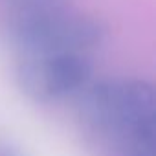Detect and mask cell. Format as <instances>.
Here are the masks:
<instances>
[{
  "label": "cell",
  "instance_id": "4",
  "mask_svg": "<svg viewBox=\"0 0 156 156\" xmlns=\"http://www.w3.org/2000/svg\"><path fill=\"white\" fill-rule=\"evenodd\" d=\"M15 79L22 94H26L31 101L48 103L53 99L50 87H48V75H46V57L20 53V59L15 66Z\"/></svg>",
  "mask_w": 156,
  "mask_h": 156
},
{
  "label": "cell",
  "instance_id": "2",
  "mask_svg": "<svg viewBox=\"0 0 156 156\" xmlns=\"http://www.w3.org/2000/svg\"><path fill=\"white\" fill-rule=\"evenodd\" d=\"M46 75L50 92L57 99L79 92L90 81L92 68L83 53L61 51L46 57Z\"/></svg>",
  "mask_w": 156,
  "mask_h": 156
},
{
  "label": "cell",
  "instance_id": "3",
  "mask_svg": "<svg viewBox=\"0 0 156 156\" xmlns=\"http://www.w3.org/2000/svg\"><path fill=\"white\" fill-rule=\"evenodd\" d=\"M121 108L125 119L123 136L130 127L156 119V99L152 85L145 79H121Z\"/></svg>",
  "mask_w": 156,
  "mask_h": 156
},
{
  "label": "cell",
  "instance_id": "5",
  "mask_svg": "<svg viewBox=\"0 0 156 156\" xmlns=\"http://www.w3.org/2000/svg\"><path fill=\"white\" fill-rule=\"evenodd\" d=\"M103 37L105 30L99 20L83 15H66L62 31L64 51L87 53L98 48L103 42Z\"/></svg>",
  "mask_w": 156,
  "mask_h": 156
},
{
  "label": "cell",
  "instance_id": "1",
  "mask_svg": "<svg viewBox=\"0 0 156 156\" xmlns=\"http://www.w3.org/2000/svg\"><path fill=\"white\" fill-rule=\"evenodd\" d=\"M79 110L87 123L94 129L123 136L125 119L121 108V81L101 79L92 85H85L79 90Z\"/></svg>",
  "mask_w": 156,
  "mask_h": 156
},
{
  "label": "cell",
  "instance_id": "7",
  "mask_svg": "<svg viewBox=\"0 0 156 156\" xmlns=\"http://www.w3.org/2000/svg\"><path fill=\"white\" fill-rule=\"evenodd\" d=\"M0 156H20V152L8 143H0Z\"/></svg>",
  "mask_w": 156,
  "mask_h": 156
},
{
  "label": "cell",
  "instance_id": "6",
  "mask_svg": "<svg viewBox=\"0 0 156 156\" xmlns=\"http://www.w3.org/2000/svg\"><path fill=\"white\" fill-rule=\"evenodd\" d=\"M156 145H127V156H156Z\"/></svg>",
  "mask_w": 156,
  "mask_h": 156
}]
</instances>
